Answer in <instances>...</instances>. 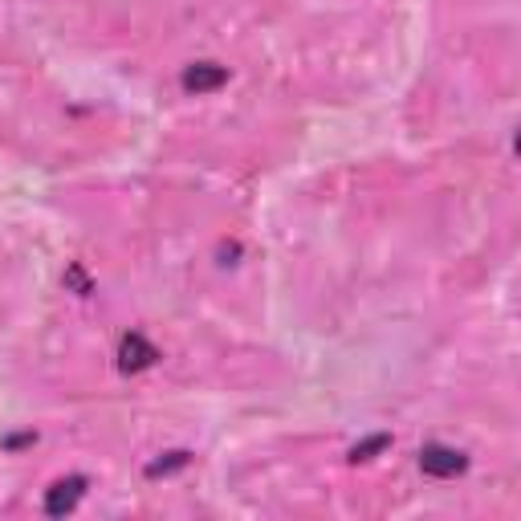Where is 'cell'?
I'll return each instance as SVG.
<instances>
[{"mask_svg":"<svg viewBox=\"0 0 521 521\" xmlns=\"http://www.w3.org/2000/svg\"><path fill=\"white\" fill-rule=\"evenodd\" d=\"M188 465H192V453H188V448H171V453H159L155 460H147L143 476H147V481H159V476H176V473H184Z\"/></svg>","mask_w":521,"mask_h":521,"instance_id":"5","label":"cell"},{"mask_svg":"<svg viewBox=\"0 0 521 521\" xmlns=\"http://www.w3.org/2000/svg\"><path fill=\"white\" fill-rule=\"evenodd\" d=\"M237 257H240L237 240H232V245H220V265H237Z\"/></svg>","mask_w":521,"mask_h":521,"instance_id":"9","label":"cell"},{"mask_svg":"<svg viewBox=\"0 0 521 521\" xmlns=\"http://www.w3.org/2000/svg\"><path fill=\"white\" fill-rule=\"evenodd\" d=\"M387 448H391V436H387V432H375V436L359 440V444L351 448V465H363V460H375L379 453H387Z\"/></svg>","mask_w":521,"mask_h":521,"instance_id":"6","label":"cell"},{"mask_svg":"<svg viewBox=\"0 0 521 521\" xmlns=\"http://www.w3.org/2000/svg\"><path fill=\"white\" fill-rule=\"evenodd\" d=\"M66 285H69V290H77V298H90V293H94V281L86 277L82 265H69L66 269Z\"/></svg>","mask_w":521,"mask_h":521,"instance_id":"7","label":"cell"},{"mask_svg":"<svg viewBox=\"0 0 521 521\" xmlns=\"http://www.w3.org/2000/svg\"><path fill=\"white\" fill-rule=\"evenodd\" d=\"M86 485H90L86 476H66V481H57L54 489L46 493V506H41V509H46V517H66V514H74L77 501L86 497Z\"/></svg>","mask_w":521,"mask_h":521,"instance_id":"4","label":"cell"},{"mask_svg":"<svg viewBox=\"0 0 521 521\" xmlns=\"http://www.w3.org/2000/svg\"><path fill=\"white\" fill-rule=\"evenodd\" d=\"M420 473L432 481H456L468 473V456L453 444H424L420 448Z\"/></svg>","mask_w":521,"mask_h":521,"instance_id":"1","label":"cell"},{"mask_svg":"<svg viewBox=\"0 0 521 521\" xmlns=\"http://www.w3.org/2000/svg\"><path fill=\"white\" fill-rule=\"evenodd\" d=\"M229 77H232L229 66H220V62H192L179 74V86H184V94H192V98H204V94L224 90Z\"/></svg>","mask_w":521,"mask_h":521,"instance_id":"3","label":"cell"},{"mask_svg":"<svg viewBox=\"0 0 521 521\" xmlns=\"http://www.w3.org/2000/svg\"><path fill=\"white\" fill-rule=\"evenodd\" d=\"M159 359H163V351H159V346H155L147 334H138V330L123 334V342H118V371H123V375H138V371H151Z\"/></svg>","mask_w":521,"mask_h":521,"instance_id":"2","label":"cell"},{"mask_svg":"<svg viewBox=\"0 0 521 521\" xmlns=\"http://www.w3.org/2000/svg\"><path fill=\"white\" fill-rule=\"evenodd\" d=\"M0 444H5V453H16V448L37 444V432H16V436H5Z\"/></svg>","mask_w":521,"mask_h":521,"instance_id":"8","label":"cell"}]
</instances>
